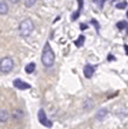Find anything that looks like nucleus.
Returning a JSON list of instances; mask_svg holds the SVG:
<instances>
[{
    "label": "nucleus",
    "mask_w": 128,
    "mask_h": 129,
    "mask_svg": "<svg viewBox=\"0 0 128 129\" xmlns=\"http://www.w3.org/2000/svg\"><path fill=\"white\" fill-rule=\"evenodd\" d=\"M41 61H42V64L45 67H51L55 62V54H54V51L51 48V45L49 44V42H46L43 47Z\"/></svg>",
    "instance_id": "1"
},
{
    "label": "nucleus",
    "mask_w": 128,
    "mask_h": 129,
    "mask_svg": "<svg viewBox=\"0 0 128 129\" xmlns=\"http://www.w3.org/2000/svg\"><path fill=\"white\" fill-rule=\"evenodd\" d=\"M94 72H95V66H93L91 64L85 65V67L83 69V73H84V76L86 78H91L93 76Z\"/></svg>",
    "instance_id": "6"
},
{
    "label": "nucleus",
    "mask_w": 128,
    "mask_h": 129,
    "mask_svg": "<svg viewBox=\"0 0 128 129\" xmlns=\"http://www.w3.org/2000/svg\"><path fill=\"white\" fill-rule=\"evenodd\" d=\"M13 60L10 57H4L0 61V71L3 74H8L13 69Z\"/></svg>",
    "instance_id": "3"
},
{
    "label": "nucleus",
    "mask_w": 128,
    "mask_h": 129,
    "mask_svg": "<svg viewBox=\"0 0 128 129\" xmlns=\"http://www.w3.org/2000/svg\"><path fill=\"white\" fill-rule=\"evenodd\" d=\"M105 2V0H100V7H103V3Z\"/></svg>",
    "instance_id": "21"
},
{
    "label": "nucleus",
    "mask_w": 128,
    "mask_h": 129,
    "mask_svg": "<svg viewBox=\"0 0 128 129\" xmlns=\"http://www.w3.org/2000/svg\"><path fill=\"white\" fill-rule=\"evenodd\" d=\"M84 42H85V37H84L83 35H80V36L78 37V39L74 41V43H75V45H76L77 47H81V46H83Z\"/></svg>",
    "instance_id": "13"
},
{
    "label": "nucleus",
    "mask_w": 128,
    "mask_h": 129,
    "mask_svg": "<svg viewBox=\"0 0 128 129\" xmlns=\"http://www.w3.org/2000/svg\"><path fill=\"white\" fill-rule=\"evenodd\" d=\"M77 1H78V3H79V7H78V10L75 11V12L72 14V16H71V19H72V20H76V19L79 17V15H80V13H81V10H82V8H83V0H77Z\"/></svg>",
    "instance_id": "7"
},
{
    "label": "nucleus",
    "mask_w": 128,
    "mask_h": 129,
    "mask_svg": "<svg viewBox=\"0 0 128 129\" xmlns=\"http://www.w3.org/2000/svg\"><path fill=\"white\" fill-rule=\"evenodd\" d=\"M13 86L19 90H26V89H29L31 87L30 84H28L27 82H25L21 79H15L13 81Z\"/></svg>",
    "instance_id": "5"
},
{
    "label": "nucleus",
    "mask_w": 128,
    "mask_h": 129,
    "mask_svg": "<svg viewBox=\"0 0 128 129\" xmlns=\"http://www.w3.org/2000/svg\"><path fill=\"white\" fill-rule=\"evenodd\" d=\"M124 49H125V53H126V55H128V45H124Z\"/></svg>",
    "instance_id": "20"
},
{
    "label": "nucleus",
    "mask_w": 128,
    "mask_h": 129,
    "mask_svg": "<svg viewBox=\"0 0 128 129\" xmlns=\"http://www.w3.org/2000/svg\"><path fill=\"white\" fill-rule=\"evenodd\" d=\"M11 3H13V4H16V3H18L20 0H9Z\"/></svg>",
    "instance_id": "19"
},
{
    "label": "nucleus",
    "mask_w": 128,
    "mask_h": 129,
    "mask_svg": "<svg viewBox=\"0 0 128 129\" xmlns=\"http://www.w3.org/2000/svg\"><path fill=\"white\" fill-rule=\"evenodd\" d=\"M34 30V24L32 22L31 19L27 18V19H24L23 21L20 22L19 24V27H18V31L21 37H28L31 35V33Z\"/></svg>",
    "instance_id": "2"
},
{
    "label": "nucleus",
    "mask_w": 128,
    "mask_h": 129,
    "mask_svg": "<svg viewBox=\"0 0 128 129\" xmlns=\"http://www.w3.org/2000/svg\"><path fill=\"white\" fill-rule=\"evenodd\" d=\"M35 68H36V64H35L34 62H31V63H29V64L26 65V67H25V71H26V73L31 74V73H33V72L35 71Z\"/></svg>",
    "instance_id": "11"
},
{
    "label": "nucleus",
    "mask_w": 128,
    "mask_h": 129,
    "mask_svg": "<svg viewBox=\"0 0 128 129\" xmlns=\"http://www.w3.org/2000/svg\"><path fill=\"white\" fill-rule=\"evenodd\" d=\"M8 12V5L5 3L4 0L0 1V14L1 15H5Z\"/></svg>",
    "instance_id": "9"
},
{
    "label": "nucleus",
    "mask_w": 128,
    "mask_h": 129,
    "mask_svg": "<svg viewBox=\"0 0 128 129\" xmlns=\"http://www.w3.org/2000/svg\"><path fill=\"white\" fill-rule=\"evenodd\" d=\"M106 115H107V109H100L96 114V118L98 120H102L105 118Z\"/></svg>",
    "instance_id": "10"
},
{
    "label": "nucleus",
    "mask_w": 128,
    "mask_h": 129,
    "mask_svg": "<svg viewBox=\"0 0 128 129\" xmlns=\"http://www.w3.org/2000/svg\"><path fill=\"white\" fill-rule=\"evenodd\" d=\"M36 1L37 0H24V4H25V6L27 8H30V7H32L36 3Z\"/></svg>",
    "instance_id": "15"
},
{
    "label": "nucleus",
    "mask_w": 128,
    "mask_h": 129,
    "mask_svg": "<svg viewBox=\"0 0 128 129\" xmlns=\"http://www.w3.org/2000/svg\"><path fill=\"white\" fill-rule=\"evenodd\" d=\"M23 115H24V113H23L20 109H16V110H14V111H13L12 117H13L14 119H20V118H22V117H23Z\"/></svg>",
    "instance_id": "12"
},
{
    "label": "nucleus",
    "mask_w": 128,
    "mask_h": 129,
    "mask_svg": "<svg viewBox=\"0 0 128 129\" xmlns=\"http://www.w3.org/2000/svg\"><path fill=\"white\" fill-rule=\"evenodd\" d=\"M37 117H38V121L40 122V124H42L43 126L48 127V128L52 127L53 123H52V121H51V120H49V119L47 118L46 113H45V111H44L43 109H40V110L38 111Z\"/></svg>",
    "instance_id": "4"
},
{
    "label": "nucleus",
    "mask_w": 128,
    "mask_h": 129,
    "mask_svg": "<svg viewBox=\"0 0 128 129\" xmlns=\"http://www.w3.org/2000/svg\"><path fill=\"white\" fill-rule=\"evenodd\" d=\"M127 34H128V30H127Z\"/></svg>",
    "instance_id": "23"
},
{
    "label": "nucleus",
    "mask_w": 128,
    "mask_h": 129,
    "mask_svg": "<svg viewBox=\"0 0 128 129\" xmlns=\"http://www.w3.org/2000/svg\"><path fill=\"white\" fill-rule=\"evenodd\" d=\"M91 23H92V24H94L95 26H97V30H98V28H99V25H98V22H97V21H95V20H91Z\"/></svg>",
    "instance_id": "18"
},
{
    "label": "nucleus",
    "mask_w": 128,
    "mask_h": 129,
    "mask_svg": "<svg viewBox=\"0 0 128 129\" xmlns=\"http://www.w3.org/2000/svg\"><path fill=\"white\" fill-rule=\"evenodd\" d=\"M87 27H88V26H87L86 24H83V23H81V24H80V28H81V30H85Z\"/></svg>",
    "instance_id": "17"
},
{
    "label": "nucleus",
    "mask_w": 128,
    "mask_h": 129,
    "mask_svg": "<svg viewBox=\"0 0 128 129\" xmlns=\"http://www.w3.org/2000/svg\"><path fill=\"white\" fill-rule=\"evenodd\" d=\"M126 16H127V18H128V10H127V12H126Z\"/></svg>",
    "instance_id": "22"
},
{
    "label": "nucleus",
    "mask_w": 128,
    "mask_h": 129,
    "mask_svg": "<svg viewBox=\"0 0 128 129\" xmlns=\"http://www.w3.org/2000/svg\"><path fill=\"white\" fill-rule=\"evenodd\" d=\"M116 26H117V28H118L119 30H123L124 28L128 27V24L126 21H120V22H118V23L116 24Z\"/></svg>",
    "instance_id": "14"
},
{
    "label": "nucleus",
    "mask_w": 128,
    "mask_h": 129,
    "mask_svg": "<svg viewBox=\"0 0 128 129\" xmlns=\"http://www.w3.org/2000/svg\"><path fill=\"white\" fill-rule=\"evenodd\" d=\"M8 118H9V113H8V111L5 110V109L0 110V121H1L2 123H4V122H6V121L8 120Z\"/></svg>",
    "instance_id": "8"
},
{
    "label": "nucleus",
    "mask_w": 128,
    "mask_h": 129,
    "mask_svg": "<svg viewBox=\"0 0 128 129\" xmlns=\"http://www.w3.org/2000/svg\"><path fill=\"white\" fill-rule=\"evenodd\" d=\"M126 6H127V2L126 1H122V2H119V3L116 4V8L117 9H124V8H126Z\"/></svg>",
    "instance_id": "16"
}]
</instances>
